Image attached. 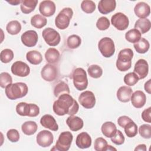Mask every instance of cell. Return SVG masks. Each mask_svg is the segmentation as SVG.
Here are the masks:
<instances>
[{
	"mask_svg": "<svg viewBox=\"0 0 151 151\" xmlns=\"http://www.w3.org/2000/svg\"><path fill=\"white\" fill-rule=\"evenodd\" d=\"M132 93L133 90L130 87L123 86L119 88L117 91L116 96L119 101L123 103H126L130 100V97Z\"/></svg>",
	"mask_w": 151,
	"mask_h": 151,
	"instance_id": "24",
	"label": "cell"
},
{
	"mask_svg": "<svg viewBox=\"0 0 151 151\" xmlns=\"http://www.w3.org/2000/svg\"><path fill=\"white\" fill-rule=\"evenodd\" d=\"M12 73L17 76L24 77L28 76L30 73V68L25 63L21 61H17L11 66Z\"/></svg>",
	"mask_w": 151,
	"mask_h": 151,
	"instance_id": "12",
	"label": "cell"
},
{
	"mask_svg": "<svg viewBox=\"0 0 151 151\" xmlns=\"http://www.w3.org/2000/svg\"><path fill=\"white\" fill-rule=\"evenodd\" d=\"M47 23V19L46 18L40 14H36L31 17V24L34 27L40 29L46 25Z\"/></svg>",
	"mask_w": 151,
	"mask_h": 151,
	"instance_id": "32",
	"label": "cell"
},
{
	"mask_svg": "<svg viewBox=\"0 0 151 151\" xmlns=\"http://www.w3.org/2000/svg\"><path fill=\"white\" fill-rule=\"evenodd\" d=\"M98 48L102 55L106 58L111 57L115 52V45L113 40L107 37L101 38L99 41Z\"/></svg>",
	"mask_w": 151,
	"mask_h": 151,
	"instance_id": "7",
	"label": "cell"
},
{
	"mask_svg": "<svg viewBox=\"0 0 151 151\" xmlns=\"http://www.w3.org/2000/svg\"><path fill=\"white\" fill-rule=\"evenodd\" d=\"M38 126L34 121H27L24 122L21 126V130L22 132L26 135H32L37 130Z\"/></svg>",
	"mask_w": 151,
	"mask_h": 151,
	"instance_id": "30",
	"label": "cell"
},
{
	"mask_svg": "<svg viewBox=\"0 0 151 151\" xmlns=\"http://www.w3.org/2000/svg\"><path fill=\"white\" fill-rule=\"evenodd\" d=\"M73 15V11L71 8H63L57 15L55 19V24L60 29H66Z\"/></svg>",
	"mask_w": 151,
	"mask_h": 151,
	"instance_id": "4",
	"label": "cell"
},
{
	"mask_svg": "<svg viewBox=\"0 0 151 151\" xmlns=\"http://www.w3.org/2000/svg\"><path fill=\"white\" fill-rule=\"evenodd\" d=\"M150 86H151V80L149 79L147 81H146L145 84L144 86V88L145 90V91L148 93V94H150L151 93V88H150Z\"/></svg>",
	"mask_w": 151,
	"mask_h": 151,
	"instance_id": "50",
	"label": "cell"
},
{
	"mask_svg": "<svg viewBox=\"0 0 151 151\" xmlns=\"http://www.w3.org/2000/svg\"><path fill=\"white\" fill-rule=\"evenodd\" d=\"M110 23L109 19L105 17H101L99 18L96 22L97 28L101 31L107 29L110 27Z\"/></svg>",
	"mask_w": 151,
	"mask_h": 151,
	"instance_id": "45",
	"label": "cell"
},
{
	"mask_svg": "<svg viewBox=\"0 0 151 151\" xmlns=\"http://www.w3.org/2000/svg\"><path fill=\"white\" fill-rule=\"evenodd\" d=\"M66 123L69 129L73 132H76L81 129L84 126L82 119L76 116H70L66 120Z\"/></svg>",
	"mask_w": 151,
	"mask_h": 151,
	"instance_id": "23",
	"label": "cell"
},
{
	"mask_svg": "<svg viewBox=\"0 0 151 151\" xmlns=\"http://www.w3.org/2000/svg\"><path fill=\"white\" fill-rule=\"evenodd\" d=\"M27 61L33 65L40 64L42 61V56L41 54L36 50L28 51L26 54Z\"/></svg>",
	"mask_w": 151,
	"mask_h": 151,
	"instance_id": "28",
	"label": "cell"
},
{
	"mask_svg": "<svg viewBox=\"0 0 151 151\" xmlns=\"http://www.w3.org/2000/svg\"><path fill=\"white\" fill-rule=\"evenodd\" d=\"M107 142L103 137L97 138L94 143V148L96 151H106Z\"/></svg>",
	"mask_w": 151,
	"mask_h": 151,
	"instance_id": "42",
	"label": "cell"
},
{
	"mask_svg": "<svg viewBox=\"0 0 151 151\" xmlns=\"http://www.w3.org/2000/svg\"><path fill=\"white\" fill-rule=\"evenodd\" d=\"M41 77L46 81L51 82L56 79L58 75V71L56 67L52 64H45L41 71Z\"/></svg>",
	"mask_w": 151,
	"mask_h": 151,
	"instance_id": "14",
	"label": "cell"
},
{
	"mask_svg": "<svg viewBox=\"0 0 151 151\" xmlns=\"http://www.w3.org/2000/svg\"><path fill=\"white\" fill-rule=\"evenodd\" d=\"M131 121H132V120L129 117L127 116H122L118 118L117 123L120 127L124 128V126Z\"/></svg>",
	"mask_w": 151,
	"mask_h": 151,
	"instance_id": "49",
	"label": "cell"
},
{
	"mask_svg": "<svg viewBox=\"0 0 151 151\" xmlns=\"http://www.w3.org/2000/svg\"><path fill=\"white\" fill-rule=\"evenodd\" d=\"M52 109L54 112L58 116L65 114L73 116L78 112L79 105L69 94H63L54 102Z\"/></svg>",
	"mask_w": 151,
	"mask_h": 151,
	"instance_id": "1",
	"label": "cell"
},
{
	"mask_svg": "<svg viewBox=\"0 0 151 151\" xmlns=\"http://www.w3.org/2000/svg\"><path fill=\"white\" fill-rule=\"evenodd\" d=\"M73 84L76 88L82 91L87 87L88 79L86 71L82 68H76L73 73Z\"/></svg>",
	"mask_w": 151,
	"mask_h": 151,
	"instance_id": "5",
	"label": "cell"
},
{
	"mask_svg": "<svg viewBox=\"0 0 151 151\" xmlns=\"http://www.w3.org/2000/svg\"><path fill=\"white\" fill-rule=\"evenodd\" d=\"M21 25L19 21L17 20H13L9 22L6 27L7 32L11 35H17L21 30Z\"/></svg>",
	"mask_w": 151,
	"mask_h": 151,
	"instance_id": "34",
	"label": "cell"
},
{
	"mask_svg": "<svg viewBox=\"0 0 151 151\" xmlns=\"http://www.w3.org/2000/svg\"><path fill=\"white\" fill-rule=\"evenodd\" d=\"M14 52L11 49L3 50L0 54V60L3 63H8L14 58Z\"/></svg>",
	"mask_w": 151,
	"mask_h": 151,
	"instance_id": "40",
	"label": "cell"
},
{
	"mask_svg": "<svg viewBox=\"0 0 151 151\" xmlns=\"http://www.w3.org/2000/svg\"><path fill=\"white\" fill-rule=\"evenodd\" d=\"M106 150H117V149L111 145H107Z\"/></svg>",
	"mask_w": 151,
	"mask_h": 151,
	"instance_id": "53",
	"label": "cell"
},
{
	"mask_svg": "<svg viewBox=\"0 0 151 151\" xmlns=\"http://www.w3.org/2000/svg\"><path fill=\"white\" fill-rule=\"evenodd\" d=\"M95 3L91 0L83 1L81 4V8L83 11L87 14H91L96 9Z\"/></svg>",
	"mask_w": 151,
	"mask_h": 151,
	"instance_id": "39",
	"label": "cell"
},
{
	"mask_svg": "<svg viewBox=\"0 0 151 151\" xmlns=\"http://www.w3.org/2000/svg\"><path fill=\"white\" fill-rule=\"evenodd\" d=\"M12 78L11 75L6 72H2L0 74V86L6 88V86L12 84Z\"/></svg>",
	"mask_w": 151,
	"mask_h": 151,
	"instance_id": "43",
	"label": "cell"
},
{
	"mask_svg": "<svg viewBox=\"0 0 151 151\" xmlns=\"http://www.w3.org/2000/svg\"><path fill=\"white\" fill-rule=\"evenodd\" d=\"M130 100L134 107L140 109L145 106L146 102V96L142 91L137 90L132 93Z\"/></svg>",
	"mask_w": 151,
	"mask_h": 151,
	"instance_id": "18",
	"label": "cell"
},
{
	"mask_svg": "<svg viewBox=\"0 0 151 151\" xmlns=\"http://www.w3.org/2000/svg\"><path fill=\"white\" fill-rule=\"evenodd\" d=\"M111 140L116 145H121L124 143L125 138L122 132L119 130H117L115 134L111 137Z\"/></svg>",
	"mask_w": 151,
	"mask_h": 151,
	"instance_id": "46",
	"label": "cell"
},
{
	"mask_svg": "<svg viewBox=\"0 0 151 151\" xmlns=\"http://www.w3.org/2000/svg\"><path fill=\"white\" fill-rule=\"evenodd\" d=\"M140 135L144 139H150L151 137V126L148 124H143L139 128Z\"/></svg>",
	"mask_w": 151,
	"mask_h": 151,
	"instance_id": "44",
	"label": "cell"
},
{
	"mask_svg": "<svg viewBox=\"0 0 151 151\" xmlns=\"http://www.w3.org/2000/svg\"><path fill=\"white\" fill-rule=\"evenodd\" d=\"M37 4V0H22L20 5L21 11L25 14H29L35 9Z\"/></svg>",
	"mask_w": 151,
	"mask_h": 151,
	"instance_id": "26",
	"label": "cell"
},
{
	"mask_svg": "<svg viewBox=\"0 0 151 151\" xmlns=\"http://www.w3.org/2000/svg\"><path fill=\"white\" fill-rule=\"evenodd\" d=\"M147 150V148H146V145L145 144H140L139 145H137L135 149H134V150L136 151V150H143V151H146Z\"/></svg>",
	"mask_w": 151,
	"mask_h": 151,
	"instance_id": "51",
	"label": "cell"
},
{
	"mask_svg": "<svg viewBox=\"0 0 151 151\" xmlns=\"http://www.w3.org/2000/svg\"><path fill=\"white\" fill-rule=\"evenodd\" d=\"M8 139L11 142H17L19 139V133L18 131L15 129H9L6 133Z\"/></svg>",
	"mask_w": 151,
	"mask_h": 151,
	"instance_id": "47",
	"label": "cell"
},
{
	"mask_svg": "<svg viewBox=\"0 0 151 151\" xmlns=\"http://www.w3.org/2000/svg\"><path fill=\"white\" fill-rule=\"evenodd\" d=\"M134 73L139 79L145 78L149 73V64L145 59H139L137 61L134 67Z\"/></svg>",
	"mask_w": 151,
	"mask_h": 151,
	"instance_id": "16",
	"label": "cell"
},
{
	"mask_svg": "<svg viewBox=\"0 0 151 151\" xmlns=\"http://www.w3.org/2000/svg\"><path fill=\"white\" fill-rule=\"evenodd\" d=\"M133 54V51L130 48H124L119 51L116 63L118 70L126 71L131 68Z\"/></svg>",
	"mask_w": 151,
	"mask_h": 151,
	"instance_id": "3",
	"label": "cell"
},
{
	"mask_svg": "<svg viewBox=\"0 0 151 151\" xmlns=\"http://www.w3.org/2000/svg\"><path fill=\"white\" fill-rule=\"evenodd\" d=\"M70 91L68 84L64 81H61L58 83L54 87V94L56 97H58L60 96L63 94H70Z\"/></svg>",
	"mask_w": 151,
	"mask_h": 151,
	"instance_id": "33",
	"label": "cell"
},
{
	"mask_svg": "<svg viewBox=\"0 0 151 151\" xmlns=\"http://www.w3.org/2000/svg\"><path fill=\"white\" fill-rule=\"evenodd\" d=\"M125 38L128 42L134 44L141 38V34L137 29L133 28L126 33Z\"/></svg>",
	"mask_w": 151,
	"mask_h": 151,
	"instance_id": "35",
	"label": "cell"
},
{
	"mask_svg": "<svg viewBox=\"0 0 151 151\" xmlns=\"http://www.w3.org/2000/svg\"><path fill=\"white\" fill-rule=\"evenodd\" d=\"M116 7L115 0H101L99 2L98 9L102 14H107L113 11Z\"/></svg>",
	"mask_w": 151,
	"mask_h": 151,
	"instance_id": "20",
	"label": "cell"
},
{
	"mask_svg": "<svg viewBox=\"0 0 151 151\" xmlns=\"http://www.w3.org/2000/svg\"><path fill=\"white\" fill-rule=\"evenodd\" d=\"M150 114H151V107H149L143 111L142 113V118L145 122L151 123Z\"/></svg>",
	"mask_w": 151,
	"mask_h": 151,
	"instance_id": "48",
	"label": "cell"
},
{
	"mask_svg": "<svg viewBox=\"0 0 151 151\" xmlns=\"http://www.w3.org/2000/svg\"><path fill=\"white\" fill-rule=\"evenodd\" d=\"M73 136L72 133L68 131L61 132L58 137L54 146L55 150L59 151H67L69 150L72 141ZM53 149V150H54Z\"/></svg>",
	"mask_w": 151,
	"mask_h": 151,
	"instance_id": "8",
	"label": "cell"
},
{
	"mask_svg": "<svg viewBox=\"0 0 151 151\" xmlns=\"http://www.w3.org/2000/svg\"><path fill=\"white\" fill-rule=\"evenodd\" d=\"M7 2H8L9 4H11L12 5H17L19 4H21V1L19 0H11V1H6Z\"/></svg>",
	"mask_w": 151,
	"mask_h": 151,
	"instance_id": "52",
	"label": "cell"
},
{
	"mask_svg": "<svg viewBox=\"0 0 151 151\" xmlns=\"http://www.w3.org/2000/svg\"><path fill=\"white\" fill-rule=\"evenodd\" d=\"M92 140L90 136L87 132L79 133L76 140V144L78 148L87 149L91 146Z\"/></svg>",
	"mask_w": 151,
	"mask_h": 151,
	"instance_id": "19",
	"label": "cell"
},
{
	"mask_svg": "<svg viewBox=\"0 0 151 151\" xmlns=\"http://www.w3.org/2000/svg\"><path fill=\"white\" fill-rule=\"evenodd\" d=\"M16 111L21 116L36 117L40 113V108L34 103L21 102L17 105Z\"/></svg>",
	"mask_w": 151,
	"mask_h": 151,
	"instance_id": "6",
	"label": "cell"
},
{
	"mask_svg": "<svg viewBox=\"0 0 151 151\" xmlns=\"http://www.w3.org/2000/svg\"><path fill=\"white\" fill-rule=\"evenodd\" d=\"M101 130L105 137L111 138L115 134L117 127L116 124L112 122H106L102 124Z\"/></svg>",
	"mask_w": 151,
	"mask_h": 151,
	"instance_id": "25",
	"label": "cell"
},
{
	"mask_svg": "<svg viewBox=\"0 0 151 151\" xmlns=\"http://www.w3.org/2000/svg\"><path fill=\"white\" fill-rule=\"evenodd\" d=\"M88 75L94 78H100L103 74V70L98 65L93 64L88 67L87 69Z\"/></svg>",
	"mask_w": 151,
	"mask_h": 151,
	"instance_id": "38",
	"label": "cell"
},
{
	"mask_svg": "<svg viewBox=\"0 0 151 151\" xmlns=\"http://www.w3.org/2000/svg\"><path fill=\"white\" fill-rule=\"evenodd\" d=\"M81 43V38L76 34L70 35L67 40V46L71 49H76L78 48Z\"/></svg>",
	"mask_w": 151,
	"mask_h": 151,
	"instance_id": "37",
	"label": "cell"
},
{
	"mask_svg": "<svg viewBox=\"0 0 151 151\" xmlns=\"http://www.w3.org/2000/svg\"><path fill=\"white\" fill-rule=\"evenodd\" d=\"M36 140L40 146L42 147H49L53 143V134L48 130H41L37 135Z\"/></svg>",
	"mask_w": 151,
	"mask_h": 151,
	"instance_id": "13",
	"label": "cell"
},
{
	"mask_svg": "<svg viewBox=\"0 0 151 151\" xmlns=\"http://www.w3.org/2000/svg\"><path fill=\"white\" fill-rule=\"evenodd\" d=\"M45 58L50 64H54L60 59V52L55 48H49L45 53Z\"/></svg>",
	"mask_w": 151,
	"mask_h": 151,
	"instance_id": "29",
	"label": "cell"
},
{
	"mask_svg": "<svg viewBox=\"0 0 151 151\" xmlns=\"http://www.w3.org/2000/svg\"><path fill=\"white\" fill-rule=\"evenodd\" d=\"M5 94L10 100H17L25 97L28 91L27 85L22 82L12 83L6 87Z\"/></svg>",
	"mask_w": 151,
	"mask_h": 151,
	"instance_id": "2",
	"label": "cell"
},
{
	"mask_svg": "<svg viewBox=\"0 0 151 151\" xmlns=\"http://www.w3.org/2000/svg\"><path fill=\"white\" fill-rule=\"evenodd\" d=\"M111 24L118 30L123 31L127 28L129 24L128 17L122 12L114 14L111 18Z\"/></svg>",
	"mask_w": 151,
	"mask_h": 151,
	"instance_id": "10",
	"label": "cell"
},
{
	"mask_svg": "<svg viewBox=\"0 0 151 151\" xmlns=\"http://www.w3.org/2000/svg\"><path fill=\"white\" fill-rule=\"evenodd\" d=\"M78 101L85 109H90L95 106L96 97L92 91L87 90L80 94L78 97Z\"/></svg>",
	"mask_w": 151,
	"mask_h": 151,
	"instance_id": "11",
	"label": "cell"
},
{
	"mask_svg": "<svg viewBox=\"0 0 151 151\" xmlns=\"http://www.w3.org/2000/svg\"><path fill=\"white\" fill-rule=\"evenodd\" d=\"M42 36L45 42L50 46H57L61 41L60 34L56 30L50 27L45 28L42 31Z\"/></svg>",
	"mask_w": 151,
	"mask_h": 151,
	"instance_id": "9",
	"label": "cell"
},
{
	"mask_svg": "<svg viewBox=\"0 0 151 151\" xmlns=\"http://www.w3.org/2000/svg\"><path fill=\"white\" fill-rule=\"evenodd\" d=\"M134 12L137 17L140 18H146L150 15V8L147 4L144 2H140L135 5Z\"/></svg>",
	"mask_w": 151,
	"mask_h": 151,
	"instance_id": "21",
	"label": "cell"
},
{
	"mask_svg": "<svg viewBox=\"0 0 151 151\" xmlns=\"http://www.w3.org/2000/svg\"><path fill=\"white\" fill-rule=\"evenodd\" d=\"M138 76L134 73H129L126 74L123 78L124 82L129 86H133L135 85L139 81Z\"/></svg>",
	"mask_w": 151,
	"mask_h": 151,
	"instance_id": "41",
	"label": "cell"
},
{
	"mask_svg": "<svg viewBox=\"0 0 151 151\" xmlns=\"http://www.w3.org/2000/svg\"><path fill=\"white\" fill-rule=\"evenodd\" d=\"M21 40L25 46L32 47L37 44L38 40V35L35 31L28 30L22 34Z\"/></svg>",
	"mask_w": 151,
	"mask_h": 151,
	"instance_id": "15",
	"label": "cell"
},
{
	"mask_svg": "<svg viewBox=\"0 0 151 151\" xmlns=\"http://www.w3.org/2000/svg\"><path fill=\"white\" fill-rule=\"evenodd\" d=\"M55 5L52 1H42L39 5L40 12L44 17H49L53 15L55 12Z\"/></svg>",
	"mask_w": 151,
	"mask_h": 151,
	"instance_id": "17",
	"label": "cell"
},
{
	"mask_svg": "<svg viewBox=\"0 0 151 151\" xmlns=\"http://www.w3.org/2000/svg\"><path fill=\"white\" fill-rule=\"evenodd\" d=\"M41 124L45 128L48 129L52 131L58 130V125L54 117L50 114H45L40 119Z\"/></svg>",
	"mask_w": 151,
	"mask_h": 151,
	"instance_id": "22",
	"label": "cell"
},
{
	"mask_svg": "<svg viewBox=\"0 0 151 151\" xmlns=\"http://www.w3.org/2000/svg\"><path fill=\"white\" fill-rule=\"evenodd\" d=\"M124 132L129 137H133L137 133V124L132 120L129 122L124 127Z\"/></svg>",
	"mask_w": 151,
	"mask_h": 151,
	"instance_id": "36",
	"label": "cell"
},
{
	"mask_svg": "<svg viewBox=\"0 0 151 151\" xmlns=\"http://www.w3.org/2000/svg\"><path fill=\"white\" fill-rule=\"evenodd\" d=\"M133 47L137 52L139 54H145L149 50L150 44L146 39L141 38L139 41L134 44Z\"/></svg>",
	"mask_w": 151,
	"mask_h": 151,
	"instance_id": "31",
	"label": "cell"
},
{
	"mask_svg": "<svg viewBox=\"0 0 151 151\" xmlns=\"http://www.w3.org/2000/svg\"><path fill=\"white\" fill-rule=\"evenodd\" d=\"M134 28L137 29L140 34H145L150 29V21L147 18H140L134 24Z\"/></svg>",
	"mask_w": 151,
	"mask_h": 151,
	"instance_id": "27",
	"label": "cell"
}]
</instances>
